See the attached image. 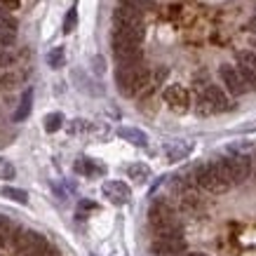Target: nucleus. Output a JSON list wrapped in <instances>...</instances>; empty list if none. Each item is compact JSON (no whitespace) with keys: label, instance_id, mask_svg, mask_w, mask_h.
<instances>
[{"label":"nucleus","instance_id":"21","mask_svg":"<svg viewBox=\"0 0 256 256\" xmlns=\"http://www.w3.org/2000/svg\"><path fill=\"white\" fill-rule=\"evenodd\" d=\"M62 127H64V116L62 113H50V116L45 118V132L54 134V132H59Z\"/></svg>","mask_w":256,"mask_h":256},{"label":"nucleus","instance_id":"1","mask_svg":"<svg viewBox=\"0 0 256 256\" xmlns=\"http://www.w3.org/2000/svg\"><path fill=\"white\" fill-rule=\"evenodd\" d=\"M118 90L124 96H139L150 90V70L141 62L136 64H120L116 73Z\"/></svg>","mask_w":256,"mask_h":256},{"label":"nucleus","instance_id":"32","mask_svg":"<svg viewBox=\"0 0 256 256\" xmlns=\"http://www.w3.org/2000/svg\"><path fill=\"white\" fill-rule=\"evenodd\" d=\"M78 210H99V207H96L94 202H90V200H82V202L78 204Z\"/></svg>","mask_w":256,"mask_h":256},{"label":"nucleus","instance_id":"11","mask_svg":"<svg viewBox=\"0 0 256 256\" xmlns=\"http://www.w3.org/2000/svg\"><path fill=\"white\" fill-rule=\"evenodd\" d=\"M101 190H104V198H108V202H113V204H127L132 198L130 186L122 181H106L101 186Z\"/></svg>","mask_w":256,"mask_h":256},{"label":"nucleus","instance_id":"6","mask_svg":"<svg viewBox=\"0 0 256 256\" xmlns=\"http://www.w3.org/2000/svg\"><path fill=\"white\" fill-rule=\"evenodd\" d=\"M113 54L118 64H136L141 62V42L113 31Z\"/></svg>","mask_w":256,"mask_h":256},{"label":"nucleus","instance_id":"4","mask_svg":"<svg viewBox=\"0 0 256 256\" xmlns=\"http://www.w3.org/2000/svg\"><path fill=\"white\" fill-rule=\"evenodd\" d=\"M148 224H150V228H153L158 235L178 233L176 214H174V210L162 200H158L150 204V210H148Z\"/></svg>","mask_w":256,"mask_h":256},{"label":"nucleus","instance_id":"2","mask_svg":"<svg viewBox=\"0 0 256 256\" xmlns=\"http://www.w3.org/2000/svg\"><path fill=\"white\" fill-rule=\"evenodd\" d=\"M113 24H116L113 31L120 33V36H127V38L136 40V42L144 40V19H141L139 10L120 2L116 8V12H113Z\"/></svg>","mask_w":256,"mask_h":256},{"label":"nucleus","instance_id":"24","mask_svg":"<svg viewBox=\"0 0 256 256\" xmlns=\"http://www.w3.org/2000/svg\"><path fill=\"white\" fill-rule=\"evenodd\" d=\"M76 26H78V10L70 8L68 12H66V19H64V33H73Z\"/></svg>","mask_w":256,"mask_h":256},{"label":"nucleus","instance_id":"7","mask_svg":"<svg viewBox=\"0 0 256 256\" xmlns=\"http://www.w3.org/2000/svg\"><path fill=\"white\" fill-rule=\"evenodd\" d=\"M218 76H221V80H224L226 90L233 94V96H242L244 92H249L252 87H249V82L244 80V76L240 73V68L238 66H230V64H221V68H218Z\"/></svg>","mask_w":256,"mask_h":256},{"label":"nucleus","instance_id":"34","mask_svg":"<svg viewBox=\"0 0 256 256\" xmlns=\"http://www.w3.org/2000/svg\"><path fill=\"white\" fill-rule=\"evenodd\" d=\"M181 256H207V254H202V252H188V254H181Z\"/></svg>","mask_w":256,"mask_h":256},{"label":"nucleus","instance_id":"28","mask_svg":"<svg viewBox=\"0 0 256 256\" xmlns=\"http://www.w3.org/2000/svg\"><path fill=\"white\" fill-rule=\"evenodd\" d=\"M14 64V54L10 52L8 47H0V68H8Z\"/></svg>","mask_w":256,"mask_h":256},{"label":"nucleus","instance_id":"27","mask_svg":"<svg viewBox=\"0 0 256 256\" xmlns=\"http://www.w3.org/2000/svg\"><path fill=\"white\" fill-rule=\"evenodd\" d=\"M14 164L10 162V160H5V158H0V178H14Z\"/></svg>","mask_w":256,"mask_h":256},{"label":"nucleus","instance_id":"31","mask_svg":"<svg viewBox=\"0 0 256 256\" xmlns=\"http://www.w3.org/2000/svg\"><path fill=\"white\" fill-rule=\"evenodd\" d=\"M22 5V0H0V8L2 10H16Z\"/></svg>","mask_w":256,"mask_h":256},{"label":"nucleus","instance_id":"25","mask_svg":"<svg viewBox=\"0 0 256 256\" xmlns=\"http://www.w3.org/2000/svg\"><path fill=\"white\" fill-rule=\"evenodd\" d=\"M24 256H56V249L50 244V242H45V244H40V247L31 249V252H26Z\"/></svg>","mask_w":256,"mask_h":256},{"label":"nucleus","instance_id":"5","mask_svg":"<svg viewBox=\"0 0 256 256\" xmlns=\"http://www.w3.org/2000/svg\"><path fill=\"white\" fill-rule=\"evenodd\" d=\"M195 184H198V188H202V190H207V193H226L228 188H230V184L226 181L221 174H218L216 164H200L198 170H195Z\"/></svg>","mask_w":256,"mask_h":256},{"label":"nucleus","instance_id":"33","mask_svg":"<svg viewBox=\"0 0 256 256\" xmlns=\"http://www.w3.org/2000/svg\"><path fill=\"white\" fill-rule=\"evenodd\" d=\"M247 28H249V31H252V33H256V14L252 16V22H249V26H247Z\"/></svg>","mask_w":256,"mask_h":256},{"label":"nucleus","instance_id":"18","mask_svg":"<svg viewBox=\"0 0 256 256\" xmlns=\"http://www.w3.org/2000/svg\"><path fill=\"white\" fill-rule=\"evenodd\" d=\"M127 176L134 178L136 184H146L148 176H150V170H148V164H144V162H134L127 167Z\"/></svg>","mask_w":256,"mask_h":256},{"label":"nucleus","instance_id":"13","mask_svg":"<svg viewBox=\"0 0 256 256\" xmlns=\"http://www.w3.org/2000/svg\"><path fill=\"white\" fill-rule=\"evenodd\" d=\"M228 164H230V174H233V186L244 184L252 174V160L247 156H230Z\"/></svg>","mask_w":256,"mask_h":256},{"label":"nucleus","instance_id":"3","mask_svg":"<svg viewBox=\"0 0 256 256\" xmlns=\"http://www.w3.org/2000/svg\"><path fill=\"white\" fill-rule=\"evenodd\" d=\"M230 108V101H228V94L216 85H207L200 92L198 101H195V110L198 116H214V113H224V110Z\"/></svg>","mask_w":256,"mask_h":256},{"label":"nucleus","instance_id":"22","mask_svg":"<svg viewBox=\"0 0 256 256\" xmlns=\"http://www.w3.org/2000/svg\"><path fill=\"white\" fill-rule=\"evenodd\" d=\"M64 56H66V52H64V47H54L50 54H47V64H50V68H62L64 66Z\"/></svg>","mask_w":256,"mask_h":256},{"label":"nucleus","instance_id":"10","mask_svg":"<svg viewBox=\"0 0 256 256\" xmlns=\"http://www.w3.org/2000/svg\"><path fill=\"white\" fill-rule=\"evenodd\" d=\"M238 68L244 76L252 90H256V52L252 50H240L238 52Z\"/></svg>","mask_w":256,"mask_h":256},{"label":"nucleus","instance_id":"35","mask_svg":"<svg viewBox=\"0 0 256 256\" xmlns=\"http://www.w3.org/2000/svg\"><path fill=\"white\" fill-rule=\"evenodd\" d=\"M254 45H256V42H254Z\"/></svg>","mask_w":256,"mask_h":256},{"label":"nucleus","instance_id":"14","mask_svg":"<svg viewBox=\"0 0 256 256\" xmlns=\"http://www.w3.org/2000/svg\"><path fill=\"white\" fill-rule=\"evenodd\" d=\"M190 150H193V144H190V141H172V144H167V146H164L167 160H172V162L184 160Z\"/></svg>","mask_w":256,"mask_h":256},{"label":"nucleus","instance_id":"26","mask_svg":"<svg viewBox=\"0 0 256 256\" xmlns=\"http://www.w3.org/2000/svg\"><path fill=\"white\" fill-rule=\"evenodd\" d=\"M214 164H216L218 174H221V176H224L226 181H228V184L233 186V174H230V164H228V158H221V160H216Z\"/></svg>","mask_w":256,"mask_h":256},{"label":"nucleus","instance_id":"15","mask_svg":"<svg viewBox=\"0 0 256 256\" xmlns=\"http://www.w3.org/2000/svg\"><path fill=\"white\" fill-rule=\"evenodd\" d=\"M118 136H120V139H124V141H130L132 146H141V148H144L148 144V136L141 132V130H136V127H120V130H118Z\"/></svg>","mask_w":256,"mask_h":256},{"label":"nucleus","instance_id":"20","mask_svg":"<svg viewBox=\"0 0 256 256\" xmlns=\"http://www.w3.org/2000/svg\"><path fill=\"white\" fill-rule=\"evenodd\" d=\"M2 198H10V200L19 202V204H26V202H28V193H26V190H22V188H12V186L2 188Z\"/></svg>","mask_w":256,"mask_h":256},{"label":"nucleus","instance_id":"16","mask_svg":"<svg viewBox=\"0 0 256 256\" xmlns=\"http://www.w3.org/2000/svg\"><path fill=\"white\" fill-rule=\"evenodd\" d=\"M31 108H33V90L28 87L26 92L22 94V101H19V106H16L14 110V122H22V120H26V118L31 116Z\"/></svg>","mask_w":256,"mask_h":256},{"label":"nucleus","instance_id":"23","mask_svg":"<svg viewBox=\"0 0 256 256\" xmlns=\"http://www.w3.org/2000/svg\"><path fill=\"white\" fill-rule=\"evenodd\" d=\"M12 235H14V226H12V221H10L8 216H0V244H5Z\"/></svg>","mask_w":256,"mask_h":256},{"label":"nucleus","instance_id":"12","mask_svg":"<svg viewBox=\"0 0 256 256\" xmlns=\"http://www.w3.org/2000/svg\"><path fill=\"white\" fill-rule=\"evenodd\" d=\"M45 235L38 233V230H14V244L22 252V256L31 249L40 247V244H45Z\"/></svg>","mask_w":256,"mask_h":256},{"label":"nucleus","instance_id":"8","mask_svg":"<svg viewBox=\"0 0 256 256\" xmlns=\"http://www.w3.org/2000/svg\"><path fill=\"white\" fill-rule=\"evenodd\" d=\"M150 249H153V254L156 256H176V254H184L186 242H184V238H181L178 233L158 235Z\"/></svg>","mask_w":256,"mask_h":256},{"label":"nucleus","instance_id":"17","mask_svg":"<svg viewBox=\"0 0 256 256\" xmlns=\"http://www.w3.org/2000/svg\"><path fill=\"white\" fill-rule=\"evenodd\" d=\"M14 42V22L0 19V47H10Z\"/></svg>","mask_w":256,"mask_h":256},{"label":"nucleus","instance_id":"9","mask_svg":"<svg viewBox=\"0 0 256 256\" xmlns=\"http://www.w3.org/2000/svg\"><path fill=\"white\" fill-rule=\"evenodd\" d=\"M162 99L174 113H178V116H184V113L190 108V94H188L186 87H181V85H170L164 90Z\"/></svg>","mask_w":256,"mask_h":256},{"label":"nucleus","instance_id":"30","mask_svg":"<svg viewBox=\"0 0 256 256\" xmlns=\"http://www.w3.org/2000/svg\"><path fill=\"white\" fill-rule=\"evenodd\" d=\"M16 85V76H0V87H14Z\"/></svg>","mask_w":256,"mask_h":256},{"label":"nucleus","instance_id":"29","mask_svg":"<svg viewBox=\"0 0 256 256\" xmlns=\"http://www.w3.org/2000/svg\"><path fill=\"white\" fill-rule=\"evenodd\" d=\"M124 5H130V8H134V10H139V12H144V10H148V0H122Z\"/></svg>","mask_w":256,"mask_h":256},{"label":"nucleus","instance_id":"19","mask_svg":"<svg viewBox=\"0 0 256 256\" xmlns=\"http://www.w3.org/2000/svg\"><path fill=\"white\" fill-rule=\"evenodd\" d=\"M76 172H80V174H87V176H94V174H104L106 172V167L99 162H92V160H87V158H82V160H78L76 162Z\"/></svg>","mask_w":256,"mask_h":256}]
</instances>
